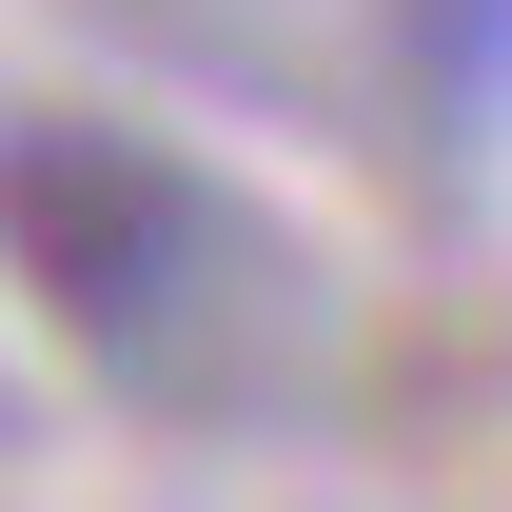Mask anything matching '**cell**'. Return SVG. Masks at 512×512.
<instances>
[{
	"instance_id": "obj_2",
	"label": "cell",
	"mask_w": 512,
	"mask_h": 512,
	"mask_svg": "<svg viewBox=\"0 0 512 512\" xmlns=\"http://www.w3.org/2000/svg\"><path fill=\"white\" fill-rule=\"evenodd\" d=\"M414 60H434L453 119H493L512 99V0H414Z\"/></svg>"
},
{
	"instance_id": "obj_1",
	"label": "cell",
	"mask_w": 512,
	"mask_h": 512,
	"mask_svg": "<svg viewBox=\"0 0 512 512\" xmlns=\"http://www.w3.org/2000/svg\"><path fill=\"white\" fill-rule=\"evenodd\" d=\"M0 276L138 414H237L276 375V256L138 119H0Z\"/></svg>"
}]
</instances>
